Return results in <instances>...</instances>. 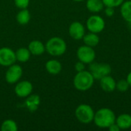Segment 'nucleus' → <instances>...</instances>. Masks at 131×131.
Segmentation results:
<instances>
[{
  "label": "nucleus",
  "instance_id": "obj_1",
  "mask_svg": "<svg viewBox=\"0 0 131 131\" xmlns=\"http://www.w3.org/2000/svg\"><path fill=\"white\" fill-rule=\"evenodd\" d=\"M115 121L116 115L114 112L110 108L103 107L95 112L93 121L97 127L106 129L114 124Z\"/></svg>",
  "mask_w": 131,
  "mask_h": 131
},
{
  "label": "nucleus",
  "instance_id": "obj_30",
  "mask_svg": "<svg viewBox=\"0 0 131 131\" xmlns=\"http://www.w3.org/2000/svg\"><path fill=\"white\" fill-rule=\"evenodd\" d=\"M128 27H129V28L131 30V22H128Z\"/></svg>",
  "mask_w": 131,
  "mask_h": 131
},
{
  "label": "nucleus",
  "instance_id": "obj_15",
  "mask_svg": "<svg viewBox=\"0 0 131 131\" xmlns=\"http://www.w3.org/2000/svg\"><path fill=\"white\" fill-rule=\"evenodd\" d=\"M115 123L121 130H127L131 127V115L129 114H122L116 117Z\"/></svg>",
  "mask_w": 131,
  "mask_h": 131
},
{
  "label": "nucleus",
  "instance_id": "obj_6",
  "mask_svg": "<svg viewBox=\"0 0 131 131\" xmlns=\"http://www.w3.org/2000/svg\"><path fill=\"white\" fill-rule=\"evenodd\" d=\"M86 27L90 32L98 34L104 31L105 28V21L101 16L98 15H93L88 18L86 21Z\"/></svg>",
  "mask_w": 131,
  "mask_h": 131
},
{
  "label": "nucleus",
  "instance_id": "obj_14",
  "mask_svg": "<svg viewBox=\"0 0 131 131\" xmlns=\"http://www.w3.org/2000/svg\"><path fill=\"white\" fill-rule=\"evenodd\" d=\"M29 51L33 55H41L45 51V45L38 40H33L28 44Z\"/></svg>",
  "mask_w": 131,
  "mask_h": 131
},
{
  "label": "nucleus",
  "instance_id": "obj_5",
  "mask_svg": "<svg viewBox=\"0 0 131 131\" xmlns=\"http://www.w3.org/2000/svg\"><path fill=\"white\" fill-rule=\"evenodd\" d=\"M89 71L94 80H101L102 78L111 74V67L107 63H98L93 61L89 64Z\"/></svg>",
  "mask_w": 131,
  "mask_h": 131
},
{
  "label": "nucleus",
  "instance_id": "obj_4",
  "mask_svg": "<svg viewBox=\"0 0 131 131\" xmlns=\"http://www.w3.org/2000/svg\"><path fill=\"white\" fill-rule=\"evenodd\" d=\"M94 111L91 106L86 104H80L75 109V117L77 120L84 124L91 123L94 117Z\"/></svg>",
  "mask_w": 131,
  "mask_h": 131
},
{
  "label": "nucleus",
  "instance_id": "obj_20",
  "mask_svg": "<svg viewBox=\"0 0 131 131\" xmlns=\"http://www.w3.org/2000/svg\"><path fill=\"white\" fill-rule=\"evenodd\" d=\"M31 52L29 51L28 48H20L15 51V57L16 61L25 63L27 62L31 58Z\"/></svg>",
  "mask_w": 131,
  "mask_h": 131
},
{
  "label": "nucleus",
  "instance_id": "obj_26",
  "mask_svg": "<svg viewBox=\"0 0 131 131\" xmlns=\"http://www.w3.org/2000/svg\"><path fill=\"white\" fill-rule=\"evenodd\" d=\"M74 68H75L77 72L82 71L85 70V64L81 61H78V62H76V64L74 65Z\"/></svg>",
  "mask_w": 131,
  "mask_h": 131
},
{
  "label": "nucleus",
  "instance_id": "obj_29",
  "mask_svg": "<svg viewBox=\"0 0 131 131\" xmlns=\"http://www.w3.org/2000/svg\"><path fill=\"white\" fill-rule=\"evenodd\" d=\"M127 81H128L129 84H130V87L131 88V71L127 74Z\"/></svg>",
  "mask_w": 131,
  "mask_h": 131
},
{
  "label": "nucleus",
  "instance_id": "obj_8",
  "mask_svg": "<svg viewBox=\"0 0 131 131\" xmlns=\"http://www.w3.org/2000/svg\"><path fill=\"white\" fill-rule=\"evenodd\" d=\"M22 68L20 65L13 64L10 65L5 72V81L8 84H14L19 81L22 76Z\"/></svg>",
  "mask_w": 131,
  "mask_h": 131
},
{
  "label": "nucleus",
  "instance_id": "obj_3",
  "mask_svg": "<svg viewBox=\"0 0 131 131\" xmlns=\"http://www.w3.org/2000/svg\"><path fill=\"white\" fill-rule=\"evenodd\" d=\"M67 44L60 37H52L45 44V51L51 56H61L66 52Z\"/></svg>",
  "mask_w": 131,
  "mask_h": 131
},
{
  "label": "nucleus",
  "instance_id": "obj_24",
  "mask_svg": "<svg viewBox=\"0 0 131 131\" xmlns=\"http://www.w3.org/2000/svg\"><path fill=\"white\" fill-rule=\"evenodd\" d=\"M125 0H102L105 7H119Z\"/></svg>",
  "mask_w": 131,
  "mask_h": 131
},
{
  "label": "nucleus",
  "instance_id": "obj_7",
  "mask_svg": "<svg viewBox=\"0 0 131 131\" xmlns=\"http://www.w3.org/2000/svg\"><path fill=\"white\" fill-rule=\"evenodd\" d=\"M77 57L79 61H82L85 64H89L94 61L96 58V53L94 50V48L84 45L79 47L77 50Z\"/></svg>",
  "mask_w": 131,
  "mask_h": 131
},
{
  "label": "nucleus",
  "instance_id": "obj_17",
  "mask_svg": "<svg viewBox=\"0 0 131 131\" xmlns=\"http://www.w3.org/2000/svg\"><path fill=\"white\" fill-rule=\"evenodd\" d=\"M86 8L92 13H98L104 9V5L102 0H87Z\"/></svg>",
  "mask_w": 131,
  "mask_h": 131
},
{
  "label": "nucleus",
  "instance_id": "obj_31",
  "mask_svg": "<svg viewBox=\"0 0 131 131\" xmlns=\"http://www.w3.org/2000/svg\"><path fill=\"white\" fill-rule=\"evenodd\" d=\"M72 1H74V2H82V1H84V0H72Z\"/></svg>",
  "mask_w": 131,
  "mask_h": 131
},
{
  "label": "nucleus",
  "instance_id": "obj_21",
  "mask_svg": "<svg viewBox=\"0 0 131 131\" xmlns=\"http://www.w3.org/2000/svg\"><path fill=\"white\" fill-rule=\"evenodd\" d=\"M31 19L30 12L27 8L21 9L16 15V21L20 25H26Z\"/></svg>",
  "mask_w": 131,
  "mask_h": 131
},
{
  "label": "nucleus",
  "instance_id": "obj_11",
  "mask_svg": "<svg viewBox=\"0 0 131 131\" xmlns=\"http://www.w3.org/2000/svg\"><path fill=\"white\" fill-rule=\"evenodd\" d=\"M69 35L74 40H81L85 35V28L84 25L79 21L72 22L68 28Z\"/></svg>",
  "mask_w": 131,
  "mask_h": 131
},
{
  "label": "nucleus",
  "instance_id": "obj_2",
  "mask_svg": "<svg viewBox=\"0 0 131 131\" xmlns=\"http://www.w3.org/2000/svg\"><path fill=\"white\" fill-rule=\"evenodd\" d=\"M94 77L89 71L86 70L77 72L73 80L74 88L79 91H87L90 90L94 85Z\"/></svg>",
  "mask_w": 131,
  "mask_h": 131
},
{
  "label": "nucleus",
  "instance_id": "obj_10",
  "mask_svg": "<svg viewBox=\"0 0 131 131\" xmlns=\"http://www.w3.org/2000/svg\"><path fill=\"white\" fill-rule=\"evenodd\" d=\"M33 91L32 84L28 81H21L16 83L15 87V93L17 97L25 98L29 96Z\"/></svg>",
  "mask_w": 131,
  "mask_h": 131
},
{
  "label": "nucleus",
  "instance_id": "obj_9",
  "mask_svg": "<svg viewBox=\"0 0 131 131\" xmlns=\"http://www.w3.org/2000/svg\"><path fill=\"white\" fill-rule=\"evenodd\" d=\"M16 61L15 51L10 48L3 47L0 48V65L9 67Z\"/></svg>",
  "mask_w": 131,
  "mask_h": 131
},
{
  "label": "nucleus",
  "instance_id": "obj_19",
  "mask_svg": "<svg viewBox=\"0 0 131 131\" xmlns=\"http://www.w3.org/2000/svg\"><path fill=\"white\" fill-rule=\"evenodd\" d=\"M121 14L123 18L127 23L131 22V0L124 1L121 4Z\"/></svg>",
  "mask_w": 131,
  "mask_h": 131
},
{
  "label": "nucleus",
  "instance_id": "obj_16",
  "mask_svg": "<svg viewBox=\"0 0 131 131\" xmlns=\"http://www.w3.org/2000/svg\"><path fill=\"white\" fill-rule=\"evenodd\" d=\"M45 69L46 71L51 74H58L62 70V65L61 62L55 59L49 60L45 64Z\"/></svg>",
  "mask_w": 131,
  "mask_h": 131
},
{
  "label": "nucleus",
  "instance_id": "obj_28",
  "mask_svg": "<svg viewBox=\"0 0 131 131\" xmlns=\"http://www.w3.org/2000/svg\"><path fill=\"white\" fill-rule=\"evenodd\" d=\"M108 129H109V130L110 131H119L121 130L120 127L117 126V124L116 123L111 124V125L108 127Z\"/></svg>",
  "mask_w": 131,
  "mask_h": 131
},
{
  "label": "nucleus",
  "instance_id": "obj_25",
  "mask_svg": "<svg viewBox=\"0 0 131 131\" xmlns=\"http://www.w3.org/2000/svg\"><path fill=\"white\" fill-rule=\"evenodd\" d=\"M14 2L17 8L20 9H23L28 8V6L29 5L30 0H14Z\"/></svg>",
  "mask_w": 131,
  "mask_h": 131
},
{
  "label": "nucleus",
  "instance_id": "obj_23",
  "mask_svg": "<svg viewBox=\"0 0 131 131\" xmlns=\"http://www.w3.org/2000/svg\"><path fill=\"white\" fill-rule=\"evenodd\" d=\"M130 84L127 79H121L116 83V90L121 92H125L130 88Z\"/></svg>",
  "mask_w": 131,
  "mask_h": 131
},
{
  "label": "nucleus",
  "instance_id": "obj_22",
  "mask_svg": "<svg viewBox=\"0 0 131 131\" xmlns=\"http://www.w3.org/2000/svg\"><path fill=\"white\" fill-rule=\"evenodd\" d=\"M17 130H18L17 124L13 120L11 119L4 121L1 125L2 131H17Z\"/></svg>",
  "mask_w": 131,
  "mask_h": 131
},
{
  "label": "nucleus",
  "instance_id": "obj_18",
  "mask_svg": "<svg viewBox=\"0 0 131 131\" xmlns=\"http://www.w3.org/2000/svg\"><path fill=\"white\" fill-rule=\"evenodd\" d=\"M82 39H83V41L85 45H88L91 48L96 47L100 42V38H99V36L97 35V34L90 32V31H89V33L85 34Z\"/></svg>",
  "mask_w": 131,
  "mask_h": 131
},
{
  "label": "nucleus",
  "instance_id": "obj_13",
  "mask_svg": "<svg viewBox=\"0 0 131 131\" xmlns=\"http://www.w3.org/2000/svg\"><path fill=\"white\" fill-rule=\"evenodd\" d=\"M40 97L38 94H30L26 97L25 101V107L30 112H35L38 110L39 104H40Z\"/></svg>",
  "mask_w": 131,
  "mask_h": 131
},
{
  "label": "nucleus",
  "instance_id": "obj_12",
  "mask_svg": "<svg viewBox=\"0 0 131 131\" xmlns=\"http://www.w3.org/2000/svg\"><path fill=\"white\" fill-rule=\"evenodd\" d=\"M100 81V86L101 89L105 92H113L116 90V83L117 81L114 80L113 77L110 74L102 78Z\"/></svg>",
  "mask_w": 131,
  "mask_h": 131
},
{
  "label": "nucleus",
  "instance_id": "obj_27",
  "mask_svg": "<svg viewBox=\"0 0 131 131\" xmlns=\"http://www.w3.org/2000/svg\"><path fill=\"white\" fill-rule=\"evenodd\" d=\"M114 8L113 7H105L104 8V14L106 15V16L107 17H112L114 15Z\"/></svg>",
  "mask_w": 131,
  "mask_h": 131
}]
</instances>
